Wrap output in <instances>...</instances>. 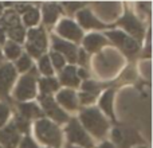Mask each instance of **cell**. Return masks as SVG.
I'll use <instances>...</instances> for the list:
<instances>
[{
	"instance_id": "cell-1",
	"label": "cell",
	"mask_w": 153,
	"mask_h": 148,
	"mask_svg": "<svg viewBox=\"0 0 153 148\" xmlns=\"http://www.w3.org/2000/svg\"><path fill=\"white\" fill-rule=\"evenodd\" d=\"M81 121L89 129L95 138L102 139L108 132V121L101 114V112L95 108H89L81 113Z\"/></svg>"
},
{
	"instance_id": "cell-2",
	"label": "cell",
	"mask_w": 153,
	"mask_h": 148,
	"mask_svg": "<svg viewBox=\"0 0 153 148\" xmlns=\"http://www.w3.org/2000/svg\"><path fill=\"white\" fill-rule=\"evenodd\" d=\"M35 131H36V136L39 138V140L42 143L51 146L54 148L61 147L62 135H61L59 128L55 124L47 121V120H40V121L36 123Z\"/></svg>"
},
{
	"instance_id": "cell-3",
	"label": "cell",
	"mask_w": 153,
	"mask_h": 148,
	"mask_svg": "<svg viewBox=\"0 0 153 148\" xmlns=\"http://www.w3.org/2000/svg\"><path fill=\"white\" fill-rule=\"evenodd\" d=\"M97 72L102 75H111L118 70L120 66H122V58L113 50L101 53L95 59Z\"/></svg>"
},
{
	"instance_id": "cell-4",
	"label": "cell",
	"mask_w": 153,
	"mask_h": 148,
	"mask_svg": "<svg viewBox=\"0 0 153 148\" xmlns=\"http://www.w3.org/2000/svg\"><path fill=\"white\" fill-rule=\"evenodd\" d=\"M47 47V38L43 28H35L28 32L27 50L32 57H40Z\"/></svg>"
},
{
	"instance_id": "cell-5",
	"label": "cell",
	"mask_w": 153,
	"mask_h": 148,
	"mask_svg": "<svg viewBox=\"0 0 153 148\" xmlns=\"http://www.w3.org/2000/svg\"><path fill=\"white\" fill-rule=\"evenodd\" d=\"M66 133L67 138L71 143H76L79 146L85 148H93V141L89 136L86 135V132L83 131V128L79 125V123L75 119H71L69 123V125L66 127Z\"/></svg>"
},
{
	"instance_id": "cell-6",
	"label": "cell",
	"mask_w": 153,
	"mask_h": 148,
	"mask_svg": "<svg viewBox=\"0 0 153 148\" xmlns=\"http://www.w3.org/2000/svg\"><path fill=\"white\" fill-rule=\"evenodd\" d=\"M106 35H108V37L110 38V39L113 40V42L116 43V45L118 46V47L121 49L125 54H128V55L132 57L138 51V43L136 42L132 37L125 35L124 32H121V31H110V32H108Z\"/></svg>"
},
{
	"instance_id": "cell-7",
	"label": "cell",
	"mask_w": 153,
	"mask_h": 148,
	"mask_svg": "<svg viewBox=\"0 0 153 148\" xmlns=\"http://www.w3.org/2000/svg\"><path fill=\"white\" fill-rule=\"evenodd\" d=\"M35 79H36V70H31L27 75L20 79L16 87V98L18 100H28L35 96Z\"/></svg>"
},
{
	"instance_id": "cell-8",
	"label": "cell",
	"mask_w": 153,
	"mask_h": 148,
	"mask_svg": "<svg viewBox=\"0 0 153 148\" xmlns=\"http://www.w3.org/2000/svg\"><path fill=\"white\" fill-rule=\"evenodd\" d=\"M40 102H42L43 109L46 111V113H47L51 119L55 120L56 123L61 124V123H66L67 120H69L67 114L65 113L58 105H56L55 101H54V98L51 97V96L42 94V97H40Z\"/></svg>"
},
{
	"instance_id": "cell-9",
	"label": "cell",
	"mask_w": 153,
	"mask_h": 148,
	"mask_svg": "<svg viewBox=\"0 0 153 148\" xmlns=\"http://www.w3.org/2000/svg\"><path fill=\"white\" fill-rule=\"evenodd\" d=\"M16 78V70L12 65L5 64L0 67V96L3 98L8 97L11 86Z\"/></svg>"
},
{
	"instance_id": "cell-10",
	"label": "cell",
	"mask_w": 153,
	"mask_h": 148,
	"mask_svg": "<svg viewBox=\"0 0 153 148\" xmlns=\"http://www.w3.org/2000/svg\"><path fill=\"white\" fill-rule=\"evenodd\" d=\"M113 140L121 148H129L136 141H140V136L136 131L125 129V128H116L113 131Z\"/></svg>"
},
{
	"instance_id": "cell-11",
	"label": "cell",
	"mask_w": 153,
	"mask_h": 148,
	"mask_svg": "<svg viewBox=\"0 0 153 148\" xmlns=\"http://www.w3.org/2000/svg\"><path fill=\"white\" fill-rule=\"evenodd\" d=\"M118 24L121 27H124V28L126 30L129 34H132L134 38H137V39H143L144 27H143V24H141V22L138 20L134 15H132V13H129V12L125 13L124 18L120 19Z\"/></svg>"
},
{
	"instance_id": "cell-12",
	"label": "cell",
	"mask_w": 153,
	"mask_h": 148,
	"mask_svg": "<svg viewBox=\"0 0 153 148\" xmlns=\"http://www.w3.org/2000/svg\"><path fill=\"white\" fill-rule=\"evenodd\" d=\"M58 32L65 38L74 40V42H79L82 39V30L71 20H62L58 26Z\"/></svg>"
},
{
	"instance_id": "cell-13",
	"label": "cell",
	"mask_w": 153,
	"mask_h": 148,
	"mask_svg": "<svg viewBox=\"0 0 153 148\" xmlns=\"http://www.w3.org/2000/svg\"><path fill=\"white\" fill-rule=\"evenodd\" d=\"M19 139H20V136H19L18 129L13 124L8 125L3 131H0V143L5 148H16Z\"/></svg>"
},
{
	"instance_id": "cell-14",
	"label": "cell",
	"mask_w": 153,
	"mask_h": 148,
	"mask_svg": "<svg viewBox=\"0 0 153 148\" xmlns=\"http://www.w3.org/2000/svg\"><path fill=\"white\" fill-rule=\"evenodd\" d=\"M53 45H54V49L56 51H59V53H62L63 55H66L70 62L76 61V47L74 45L65 42V40L59 39L56 37L53 38Z\"/></svg>"
},
{
	"instance_id": "cell-15",
	"label": "cell",
	"mask_w": 153,
	"mask_h": 148,
	"mask_svg": "<svg viewBox=\"0 0 153 148\" xmlns=\"http://www.w3.org/2000/svg\"><path fill=\"white\" fill-rule=\"evenodd\" d=\"M76 16H78L79 23H81L82 27H85V28H103V27H105V24L101 23L100 20H97V19L94 18V15H93L89 10L79 11V12L76 13Z\"/></svg>"
},
{
	"instance_id": "cell-16",
	"label": "cell",
	"mask_w": 153,
	"mask_h": 148,
	"mask_svg": "<svg viewBox=\"0 0 153 148\" xmlns=\"http://www.w3.org/2000/svg\"><path fill=\"white\" fill-rule=\"evenodd\" d=\"M18 11L20 13H23V18H24V23L27 26H34V24L38 23L39 20V12L35 7H32L31 4H19Z\"/></svg>"
},
{
	"instance_id": "cell-17",
	"label": "cell",
	"mask_w": 153,
	"mask_h": 148,
	"mask_svg": "<svg viewBox=\"0 0 153 148\" xmlns=\"http://www.w3.org/2000/svg\"><path fill=\"white\" fill-rule=\"evenodd\" d=\"M106 43H108L106 38L102 37V35H100V34H90V35H87V37L85 38V40H83L85 49L89 50V51L100 50L101 47L106 46Z\"/></svg>"
},
{
	"instance_id": "cell-18",
	"label": "cell",
	"mask_w": 153,
	"mask_h": 148,
	"mask_svg": "<svg viewBox=\"0 0 153 148\" xmlns=\"http://www.w3.org/2000/svg\"><path fill=\"white\" fill-rule=\"evenodd\" d=\"M58 101L69 111H74L78 106V100H76V96L74 92L71 90H63L58 94Z\"/></svg>"
},
{
	"instance_id": "cell-19",
	"label": "cell",
	"mask_w": 153,
	"mask_h": 148,
	"mask_svg": "<svg viewBox=\"0 0 153 148\" xmlns=\"http://www.w3.org/2000/svg\"><path fill=\"white\" fill-rule=\"evenodd\" d=\"M61 15V7L56 4H45L43 5V18L46 24H53Z\"/></svg>"
},
{
	"instance_id": "cell-20",
	"label": "cell",
	"mask_w": 153,
	"mask_h": 148,
	"mask_svg": "<svg viewBox=\"0 0 153 148\" xmlns=\"http://www.w3.org/2000/svg\"><path fill=\"white\" fill-rule=\"evenodd\" d=\"M61 81L66 86H78L79 78L76 75V70L73 66H67L61 74Z\"/></svg>"
},
{
	"instance_id": "cell-21",
	"label": "cell",
	"mask_w": 153,
	"mask_h": 148,
	"mask_svg": "<svg viewBox=\"0 0 153 148\" xmlns=\"http://www.w3.org/2000/svg\"><path fill=\"white\" fill-rule=\"evenodd\" d=\"M22 112V116L24 119H34V117H42L43 112L38 108L35 104H31V102H24V104H20L19 106Z\"/></svg>"
},
{
	"instance_id": "cell-22",
	"label": "cell",
	"mask_w": 153,
	"mask_h": 148,
	"mask_svg": "<svg viewBox=\"0 0 153 148\" xmlns=\"http://www.w3.org/2000/svg\"><path fill=\"white\" fill-rule=\"evenodd\" d=\"M113 96H114V90L113 89L108 90V92L102 96L101 102H100L101 108H102L103 111H105V113L109 114L111 119H114V113H113Z\"/></svg>"
},
{
	"instance_id": "cell-23",
	"label": "cell",
	"mask_w": 153,
	"mask_h": 148,
	"mask_svg": "<svg viewBox=\"0 0 153 148\" xmlns=\"http://www.w3.org/2000/svg\"><path fill=\"white\" fill-rule=\"evenodd\" d=\"M40 89H42L43 94L50 96V93L55 92L58 89V82L54 78H43L40 81Z\"/></svg>"
},
{
	"instance_id": "cell-24",
	"label": "cell",
	"mask_w": 153,
	"mask_h": 148,
	"mask_svg": "<svg viewBox=\"0 0 153 148\" xmlns=\"http://www.w3.org/2000/svg\"><path fill=\"white\" fill-rule=\"evenodd\" d=\"M5 54H7V57L10 59H15V58H18L19 54H20V47L13 42H8L7 45H5Z\"/></svg>"
},
{
	"instance_id": "cell-25",
	"label": "cell",
	"mask_w": 153,
	"mask_h": 148,
	"mask_svg": "<svg viewBox=\"0 0 153 148\" xmlns=\"http://www.w3.org/2000/svg\"><path fill=\"white\" fill-rule=\"evenodd\" d=\"M7 32L13 40H16V42H22V40L24 39V28H23L22 24L20 26L13 27V28H11V30H8Z\"/></svg>"
},
{
	"instance_id": "cell-26",
	"label": "cell",
	"mask_w": 153,
	"mask_h": 148,
	"mask_svg": "<svg viewBox=\"0 0 153 148\" xmlns=\"http://www.w3.org/2000/svg\"><path fill=\"white\" fill-rule=\"evenodd\" d=\"M39 69H40V72L45 74V75H51V74H53L51 61H50V58H48L47 55L42 57V59H40V62H39Z\"/></svg>"
},
{
	"instance_id": "cell-27",
	"label": "cell",
	"mask_w": 153,
	"mask_h": 148,
	"mask_svg": "<svg viewBox=\"0 0 153 148\" xmlns=\"http://www.w3.org/2000/svg\"><path fill=\"white\" fill-rule=\"evenodd\" d=\"M15 128L18 129V132L20 131V132H28L30 129V123L27 119H24L23 116H16L15 119Z\"/></svg>"
},
{
	"instance_id": "cell-28",
	"label": "cell",
	"mask_w": 153,
	"mask_h": 148,
	"mask_svg": "<svg viewBox=\"0 0 153 148\" xmlns=\"http://www.w3.org/2000/svg\"><path fill=\"white\" fill-rule=\"evenodd\" d=\"M82 89H83V92H86V93L98 94V92H100L101 86L97 84V82H94V81H86V82L83 84V86H82Z\"/></svg>"
},
{
	"instance_id": "cell-29",
	"label": "cell",
	"mask_w": 153,
	"mask_h": 148,
	"mask_svg": "<svg viewBox=\"0 0 153 148\" xmlns=\"http://www.w3.org/2000/svg\"><path fill=\"white\" fill-rule=\"evenodd\" d=\"M16 67H18L19 72H26V70H28L30 67H31V59H30V57L23 55L18 61V65H16Z\"/></svg>"
},
{
	"instance_id": "cell-30",
	"label": "cell",
	"mask_w": 153,
	"mask_h": 148,
	"mask_svg": "<svg viewBox=\"0 0 153 148\" xmlns=\"http://www.w3.org/2000/svg\"><path fill=\"white\" fill-rule=\"evenodd\" d=\"M51 59H53V64L54 66L56 67V69H61V67H63L65 65V58L61 55L59 53H56V51H54V53H51Z\"/></svg>"
},
{
	"instance_id": "cell-31",
	"label": "cell",
	"mask_w": 153,
	"mask_h": 148,
	"mask_svg": "<svg viewBox=\"0 0 153 148\" xmlns=\"http://www.w3.org/2000/svg\"><path fill=\"white\" fill-rule=\"evenodd\" d=\"M8 116H10V108L5 104H0V127L4 125V123L7 121Z\"/></svg>"
},
{
	"instance_id": "cell-32",
	"label": "cell",
	"mask_w": 153,
	"mask_h": 148,
	"mask_svg": "<svg viewBox=\"0 0 153 148\" xmlns=\"http://www.w3.org/2000/svg\"><path fill=\"white\" fill-rule=\"evenodd\" d=\"M95 97H97V94H93V93H86V92H82L81 94H79V100H81V102L85 104V105L91 104L93 101L95 100Z\"/></svg>"
},
{
	"instance_id": "cell-33",
	"label": "cell",
	"mask_w": 153,
	"mask_h": 148,
	"mask_svg": "<svg viewBox=\"0 0 153 148\" xmlns=\"http://www.w3.org/2000/svg\"><path fill=\"white\" fill-rule=\"evenodd\" d=\"M63 5H65V8L67 10V12L73 13L74 11L79 10V8L83 5V3H63Z\"/></svg>"
},
{
	"instance_id": "cell-34",
	"label": "cell",
	"mask_w": 153,
	"mask_h": 148,
	"mask_svg": "<svg viewBox=\"0 0 153 148\" xmlns=\"http://www.w3.org/2000/svg\"><path fill=\"white\" fill-rule=\"evenodd\" d=\"M20 148H38V146L30 138H24L20 144Z\"/></svg>"
},
{
	"instance_id": "cell-35",
	"label": "cell",
	"mask_w": 153,
	"mask_h": 148,
	"mask_svg": "<svg viewBox=\"0 0 153 148\" xmlns=\"http://www.w3.org/2000/svg\"><path fill=\"white\" fill-rule=\"evenodd\" d=\"M78 55H79V57H78V58H76V61H78L81 65H83V66H85V65L87 64V59H89V57L86 55V53H85L83 50L78 51Z\"/></svg>"
},
{
	"instance_id": "cell-36",
	"label": "cell",
	"mask_w": 153,
	"mask_h": 148,
	"mask_svg": "<svg viewBox=\"0 0 153 148\" xmlns=\"http://www.w3.org/2000/svg\"><path fill=\"white\" fill-rule=\"evenodd\" d=\"M76 75H78V78H89V73L83 69L78 70V74H76Z\"/></svg>"
},
{
	"instance_id": "cell-37",
	"label": "cell",
	"mask_w": 153,
	"mask_h": 148,
	"mask_svg": "<svg viewBox=\"0 0 153 148\" xmlns=\"http://www.w3.org/2000/svg\"><path fill=\"white\" fill-rule=\"evenodd\" d=\"M100 148H116V147H114L111 143H103L100 146Z\"/></svg>"
},
{
	"instance_id": "cell-38",
	"label": "cell",
	"mask_w": 153,
	"mask_h": 148,
	"mask_svg": "<svg viewBox=\"0 0 153 148\" xmlns=\"http://www.w3.org/2000/svg\"><path fill=\"white\" fill-rule=\"evenodd\" d=\"M1 12H3V4L0 3V15H1Z\"/></svg>"
},
{
	"instance_id": "cell-39",
	"label": "cell",
	"mask_w": 153,
	"mask_h": 148,
	"mask_svg": "<svg viewBox=\"0 0 153 148\" xmlns=\"http://www.w3.org/2000/svg\"><path fill=\"white\" fill-rule=\"evenodd\" d=\"M66 148H76V147H71V146H67Z\"/></svg>"
},
{
	"instance_id": "cell-40",
	"label": "cell",
	"mask_w": 153,
	"mask_h": 148,
	"mask_svg": "<svg viewBox=\"0 0 153 148\" xmlns=\"http://www.w3.org/2000/svg\"><path fill=\"white\" fill-rule=\"evenodd\" d=\"M0 148H1V147H0Z\"/></svg>"
}]
</instances>
